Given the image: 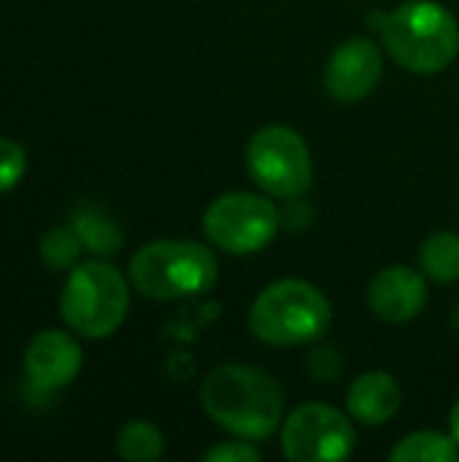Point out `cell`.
I'll return each mask as SVG.
<instances>
[{"mask_svg": "<svg viewBox=\"0 0 459 462\" xmlns=\"http://www.w3.org/2000/svg\"><path fill=\"white\" fill-rule=\"evenodd\" d=\"M384 51L409 73L436 76L459 54V22L438 0H409L390 14L368 16Z\"/></svg>", "mask_w": 459, "mask_h": 462, "instance_id": "cell-2", "label": "cell"}, {"mask_svg": "<svg viewBox=\"0 0 459 462\" xmlns=\"http://www.w3.org/2000/svg\"><path fill=\"white\" fill-rule=\"evenodd\" d=\"M403 403V390L398 379L387 371H365L354 376L346 390V411L357 425L381 428L387 425Z\"/></svg>", "mask_w": 459, "mask_h": 462, "instance_id": "cell-12", "label": "cell"}, {"mask_svg": "<svg viewBox=\"0 0 459 462\" xmlns=\"http://www.w3.org/2000/svg\"><path fill=\"white\" fill-rule=\"evenodd\" d=\"M133 284L127 273L106 257L78 263L68 271L60 292V317L68 330L84 341H103L114 336L130 314Z\"/></svg>", "mask_w": 459, "mask_h": 462, "instance_id": "cell-5", "label": "cell"}, {"mask_svg": "<svg viewBox=\"0 0 459 462\" xmlns=\"http://www.w3.org/2000/svg\"><path fill=\"white\" fill-rule=\"evenodd\" d=\"M262 457V449L254 441L246 439H235L230 436L222 444H214L211 449H206L203 460L206 462H257Z\"/></svg>", "mask_w": 459, "mask_h": 462, "instance_id": "cell-19", "label": "cell"}, {"mask_svg": "<svg viewBox=\"0 0 459 462\" xmlns=\"http://www.w3.org/2000/svg\"><path fill=\"white\" fill-rule=\"evenodd\" d=\"M276 198L249 189L216 195L203 211L206 241L233 257H249L273 244L281 230V208Z\"/></svg>", "mask_w": 459, "mask_h": 462, "instance_id": "cell-6", "label": "cell"}, {"mask_svg": "<svg viewBox=\"0 0 459 462\" xmlns=\"http://www.w3.org/2000/svg\"><path fill=\"white\" fill-rule=\"evenodd\" d=\"M70 227L78 233L84 252H89L95 257H111L124 244V233L116 225V219L108 217L103 208H95V206L78 208L70 219Z\"/></svg>", "mask_w": 459, "mask_h": 462, "instance_id": "cell-13", "label": "cell"}, {"mask_svg": "<svg viewBox=\"0 0 459 462\" xmlns=\"http://www.w3.org/2000/svg\"><path fill=\"white\" fill-rule=\"evenodd\" d=\"M114 449L127 462H154L165 455V436L149 420H130L116 430Z\"/></svg>", "mask_w": 459, "mask_h": 462, "instance_id": "cell-16", "label": "cell"}, {"mask_svg": "<svg viewBox=\"0 0 459 462\" xmlns=\"http://www.w3.org/2000/svg\"><path fill=\"white\" fill-rule=\"evenodd\" d=\"M127 279L133 290L149 300H184L214 290L219 263L214 246L189 238H157L133 252Z\"/></svg>", "mask_w": 459, "mask_h": 462, "instance_id": "cell-3", "label": "cell"}, {"mask_svg": "<svg viewBox=\"0 0 459 462\" xmlns=\"http://www.w3.org/2000/svg\"><path fill=\"white\" fill-rule=\"evenodd\" d=\"M200 409L227 436L260 444L281 430L287 395L268 371L246 363H225L203 379Z\"/></svg>", "mask_w": 459, "mask_h": 462, "instance_id": "cell-1", "label": "cell"}, {"mask_svg": "<svg viewBox=\"0 0 459 462\" xmlns=\"http://www.w3.org/2000/svg\"><path fill=\"white\" fill-rule=\"evenodd\" d=\"M419 271L436 284L459 282V233L436 230L419 246Z\"/></svg>", "mask_w": 459, "mask_h": 462, "instance_id": "cell-14", "label": "cell"}, {"mask_svg": "<svg viewBox=\"0 0 459 462\" xmlns=\"http://www.w3.org/2000/svg\"><path fill=\"white\" fill-rule=\"evenodd\" d=\"M246 325L265 346H306L330 330L333 303L317 284L287 276L257 292Z\"/></svg>", "mask_w": 459, "mask_h": 462, "instance_id": "cell-4", "label": "cell"}, {"mask_svg": "<svg viewBox=\"0 0 459 462\" xmlns=\"http://www.w3.org/2000/svg\"><path fill=\"white\" fill-rule=\"evenodd\" d=\"M308 371L317 382H335L341 374V357L333 346H322L308 357Z\"/></svg>", "mask_w": 459, "mask_h": 462, "instance_id": "cell-20", "label": "cell"}, {"mask_svg": "<svg viewBox=\"0 0 459 462\" xmlns=\"http://www.w3.org/2000/svg\"><path fill=\"white\" fill-rule=\"evenodd\" d=\"M22 368L30 390L38 395H49L70 387L84 368V352L78 336L73 330H57V328H46L35 333L24 349Z\"/></svg>", "mask_w": 459, "mask_h": 462, "instance_id": "cell-10", "label": "cell"}, {"mask_svg": "<svg viewBox=\"0 0 459 462\" xmlns=\"http://www.w3.org/2000/svg\"><path fill=\"white\" fill-rule=\"evenodd\" d=\"M243 157L257 189L276 200H298L311 189L314 157L306 138L289 125H265L254 130Z\"/></svg>", "mask_w": 459, "mask_h": 462, "instance_id": "cell-7", "label": "cell"}, {"mask_svg": "<svg viewBox=\"0 0 459 462\" xmlns=\"http://www.w3.org/2000/svg\"><path fill=\"white\" fill-rule=\"evenodd\" d=\"M27 173V152L8 135H0V195L19 187Z\"/></svg>", "mask_w": 459, "mask_h": 462, "instance_id": "cell-18", "label": "cell"}, {"mask_svg": "<svg viewBox=\"0 0 459 462\" xmlns=\"http://www.w3.org/2000/svg\"><path fill=\"white\" fill-rule=\"evenodd\" d=\"M449 433L454 436V441L459 444V398L457 403L452 406V411H449Z\"/></svg>", "mask_w": 459, "mask_h": 462, "instance_id": "cell-21", "label": "cell"}, {"mask_svg": "<svg viewBox=\"0 0 459 462\" xmlns=\"http://www.w3.org/2000/svg\"><path fill=\"white\" fill-rule=\"evenodd\" d=\"M279 441L289 462H338L354 455L357 428L349 411L311 401L284 417Z\"/></svg>", "mask_w": 459, "mask_h": 462, "instance_id": "cell-8", "label": "cell"}, {"mask_svg": "<svg viewBox=\"0 0 459 462\" xmlns=\"http://www.w3.org/2000/svg\"><path fill=\"white\" fill-rule=\"evenodd\" d=\"M392 462H459V444L452 433L441 430H414L403 436L392 449Z\"/></svg>", "mask_w": 459, "mask_h": 462, "instance_id": "cell-15", "label": "cell"}, {"mask_svg": "<svg viewBox=\"0 0 459 462\" xmlns=\"http://www.w3.org/2000/svg\"><path fill=\"white\" fill-rule=\"evenodd\" d=\"M81 252H84V244H81L78 233H76L70 225L49 227V230L41 236V244H38V257H41V263H43L49 271H57V273L73 271V268L81 263Z\"/></svg>", "mask_w": 459, "mask_h": 462, "instance_id": "cell-17", "label": "cell"}, {"mask_svg": "<svg viewBox=\"0 0 459 462\" xmlns=\"http://www.w3.org/2000/svg\"><path fill=\"white\" fill-rule=\"evenodd\" d=\"M427 282L411 265H387L368 284V306L387 325H409L427 309Z\"/></svg>", "mask_w": 459, "mask_h": 462, "instance_id": "cell-11", "label": "cell"}, {"mask_svg": "<svg viewBox=\"0 0 459 462\" xmlns=\"http://www.w3.org/2000/svg\"><path fill=\"white\" fill-rule=\"evenodd\" d=\"M384 76V46L368 35L346 38L325 62V89L338 103H360L376 92Z\"/></svg>", "mask_w": 459, "mask_h": 462, "instance_id": "cell-9", "label": "cell"}]
</instances>
